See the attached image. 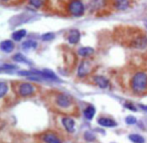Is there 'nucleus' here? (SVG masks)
Wrapping results in <instances>:
<instances>
[{"label":"nucleus","instance_id":"16","mask_svg":"<svg viewBox=\"0 0 147 143\" xmlns=\"http://www.w3.org/2000/svg\"><path fill=\"white\" fill-rule=\"evenodd\" d=\"M116 7L119 10H125L129 7V0H116Z\"/></svg>","mask_w":147,"mask_h":143},{"label":"nucleus","instance_id":"7","mask_svg":"<svg viewBox=\"0 0 147 143\" xmlns=\"http://www.w3.org/2000/svg\"><path fill=\"white\" fill-rule=\"evenodd\" d=\"M63 124L65 128L67 129V131H69V132L75 131V120L73 118H69V117L63 118Z\"/></svg>","mask_w":147,"mask_h":143},{"label":"nucleus","instance_id":"8","mask_svg":"<svg viewBox=\"0 0 147 143\" xmlns=\"http://www.w3.org/2000/svg\"><path fill=\"white\" fill-rule=\"evenodd\" d=\"M94 81L95 83H96L97 85H98L100 88H107V87L109 86V81L108 79L106 78V77L104 76H101V75H99V76H95L94 77Z\"/></svg>","mask_w":147,"mask_h":143},{"label":"nucleus","instance_id":"15","mask_svg":"<svg viewBox=\"0 0 147 143\" xmlns=\"http://www.w3.org/2000/svg\"><path fill=\"white\" fill-rule=\"evenodd\" d=\"M26 30L25 29H20V30L15 31L14 33L12 34V38L14 39L15 41H20L23 37L26 36Z\"/></svg>","mask_w":147,"mask_h":143},{"label":"nucleus","instance_id":"10","mask_svg":"<svg viewBox=\"0 0 147 143\" xmlns=\"http://www.w3.org/2000/svg\"><path fill=\"white\" fill-rule=\"evenodd\" d=\"M43 141L45 143H63L61 140L53 133H47L43 136Z\"/></svg>","mask_w":147,"mask_h":143},{"label":"nucleus","instance_id":"3","mask_svg":"<svg viewBox=\"0 0 147 143\" xmlns=\"http://www.w3.org/2000/svg\"><path fill=\"white\" fill-rule=\"evenodd\" d=\"M35 91V87L33 86L30 83H21L18 86V94L22 97H27L30 96L34 93Z\"/></svg>","mask_w":147,"mask_h":143},{"label":"nucleus","instance_id":"17","mask_svg":"<svg viewBox=\"0 0 147 143\" xmlns=\"http://www.w3.org/2000/svg\"><path fill=\"white\" fill-rule=\"evenodd\" d=\"M129 139H130L133 143H144L145 142V139L139 134H130L129 135Z\"/></svg>","mask_w":147,"mask_h":143},{"label":"nucleus","instance_id":"12","mask_svg":"<svg viewBox=\"0 0 147 143\" xmlns=\"http://www.w3.org/2000/svg\"><path fill=\"white\" fill-rule=\"evenodd\" d=\"M42 73H43V76L47 78V80H53V81H61L59 78L51 70H49V69H45L42 70Z\"/></svg>","mask_w":147,"mask_h":143},{"label":"nucleus","instance_id":"14","mask_svg":"<svg viewBox=\"0 0 147 143\" xmlns=\"http://www.w3.org/2000/svg\"><path fill=\"white\" fill-rule=\"evenodd\" d=\"M95 112H96V109H95V107L92 106V105H90V106H88L84 110V115H85V117H86L87 119L91 120V119H93V117H94Z\"/></svg>","mask_w":147,"mask_h":143},{"label":"nucleus","instance_id":"28","mask_svg":"<svg viewBox=\"0 0 147 143\" xmlns=\"http://www.w3.org/2000/svg\"><path fill=\"white\" fill-rule=\"evenodd\" d=\"M2 1H3V2H5V1H8V0H2Z\"/></svg>","mask_w":147,"mask_h":143},{"label":"nucleus","instance_id":"23","mask_svg":"<svg viewBox=\"0 0 147 143\" xmlns=\"http://www.w3.org/2000/svg\"><path fill=\"white\" fill-rule=\"evenodd\" d=\"M30 4H32V6H34L35 8H39L42 5V0H29Z\"/></svg>","mask_w":147,"mask_h":143},{"label":"nucleus","instance_id":"21","mask_svg":"<svg viewBox=\"0 0 147 143\" xmlns=\"http://www.w3.org/2000/svg\"><path fill=\"white\" fill-rule=\"evenodd\" d=\"M55 38V33L53 32H49V33H45L41 36V39L43 41H49V40H53Z\"/></svg>","mask_w":147,"mask_h":143},{"label":"nucleus","instance_id":"20","mask_svg":"<svg viewBox=\"0 0 147 143\" xmlns=\"http://www.w3.org/2000/svg\"><path fill=\"white\" fill-rule=\"evenodd\" d=\"M8 91V86H7V84L5 82H0V96L3 97L5 94H6V92Z\"/></svg>","mask_w":147,"mask_h":143},{"label":"nucleus","instance_id":"6","mask_svg":"<svg viewBox=\"0 0 147 143\" xmlns=\"http://www.w3.org/2000/svg\"><path fill=\"white\" fill-rule=\"evenodd\" d=\"M80 38H81L80 31L76 30V29L71 30L69 33V35H67V40H69V42L71 44H77L79 42V40H80Z\"/></svg>","mask_w":147,"mask_h":143},{"label":"nucleus","instance_id":"27","mask_svg":"<svg viewBox=\"0 0 147 143\" xmlns=\"http://www.w3.org/2000/svg\"><path fill=\"white\" fill-rule=\"evenodd\" d=\"M144 24H145V26H146V28H147V19H146V20H145Z\"/></svg>","mask_w":147,"mask_h":143},{"label":"nucleus","instance_id":"22","mask_svg":"<svg viewBox=\"0 0 147 143\" xmlns=\"http://www.w3.org/2000/svg\"><path fill=\"white\" fill-rule=\"evenodd\" d=\"M84 137L87 141H94L95 140V135L93 133L89 132V131H86L84 134Z\"/></svg>","mask_w":147,"mask_h":143},{"label":"nucleus","instance_id":"4","mask_svg":"<svg viewBox=\"0 0 147 143\" xmlns=\"http://www.w3.org/2000/svg\"><path fill=\"white\" fill-rule=\"evenodd\" d=\"M57 104L61 108L67 109L71 105V100L67 95L65 94H59L57 97Z\"/></svg>","mask_w":147,"mask_h":143},{"label":"nucleus","instance_id":"26","mask_svg":"<svg viewBox=\"0 0 147 143\" xmlns=\"http://www.w3.org/2000/svg\"><path fill=\"white\" fill-rule=\"evenodd\" d=\"M139 107H140L141 109H142V110H144V111H147V106H145V105H139Z\"/></svg>","mask_w":147,"mask_h":143},{"label":"nucleus","instance_id":"9","mask_svg":"<svg viewBox=\"0 0 147 143\" xmlns=\"http://www.w3.org/2000/svg\"><path fill=\"white\" fill-rule=\"evenodd\" d=\"M1 50L6 53H10L14 50V44L11 40H4L1 42Z\"/></svg>","mask_w":147,"mask_h":143},{"label":"nucleus","instance_id":"24","mask_svg":"<svg viewBox=\"0 0 147 143\" xmlns=\"http://www.w3.org/2000/svg\"><path fill=\"white\" fill-rule=\"evenodd\" d=\"M125 122L129 125H132V124H135V123L137 122V120L134 116H127L126 119H125Z\"/></svg>","mask_w":147,"mask_h":143},{"label":"nucleus","instance_id":"13","mask_svg":"<svg viewBox=\"0 0 147 143\" xmlns=\"http://www.w3.org/2000/svg\"><path fill=\"white\" fill-rule=\"evenodd\" d=\"M79 55L83 57H87V56H90L94 53V49L92 47H82V48L79 49L78 51Z\"/></svg>","mask_w":147,"mask_h":143},{"label":"nucleus","instance_id":"19","mask_svg":"<svg viewBox=\"0 0 147 143\" xmlns=\"http://www.w3.org/2000/svg\"><path fill=\"white\" fill-rule=\"evenodd\" d=\"M12 59L14 61H16V62H25V63H27V64H30V62H29V61L27 60V59L25 58L22 54H20V53H17V54H15L14 56L12 57Z\"/></svg>","mask_w":147,"mask_h":143},{"label":"nucleus","instance_id":"11","mask_svg":"<svg viewBox=\"0 0 147 143\" xmlns=\"http://www.w3.org/2000/svg\"><path fill=\"white\" fill-rule=\"evenodd\" d=\"M98 123L103 127H114L117 125V123L110 118H100L98 120Z\"/></svg>","mask_w":147,"mask_h":143},{"label":"nucleus","instance_id":"18","mask_svg":"<svg viewBox=\"0 0 147 143\" xmlns=\"http://www.w3.org/2000/svg\"><path fill=\"white\" fill-rule=\"evenodd\" d=\"M37 46L36 41L34 40H26L22 43V47L23 49H31V48H35Z\"/></svg>","mask_w":147,"mask_h":143},{"label":"nucleus","instance_id":"1","mask_svg":"<svg viewBox=\"0 0 147 143\" xmlns=\"http://www.w3.org/2000/svg\"><path fill=\"white\" fill-rule=\"evenodd\" d=\"M131 88L134 93H142L147 89V74L145 72H137L131 80Z\"/></svg>","mask_w":147,"mask_h":143},{"label":"nucleus","instance_id":"2","mask_svg":"<svg viewBox=\"0 0 147 143\" xmlns=\"http://www.w3.org/2000/svg\"><path fill=\"white\" fill-rule=\"evenodd\" d=\"M67 10L74 16H81L85 12V6L80 0H71L67 5Z\"/></svg>","mask_w":147,"mask_h":143},{"label":"nucleus","instance_id":"25","mask_svg":"<svg viewBox=\"0 0 147 143\" xmlns=\"http://www.w3.org/2000/svg\"><path fill=\"white\" fill-rule=\"evenodd\" d=\"M17 67L16 66H12V65H6V64H3L2 66H1V70L4 71L5 69H7V70H14V69H16Z\"/></svg>","mask_w":147,"mask_h":143},{"label":"nucleus","instance_id":"5","mask_svg":"<svg viewBox=\"0 0 147 143\" xmlns=\"http://www.w3.org/2000/svg\"><path fill=\"white\" fill-rule=\"evenodd\" d=\"M90 72V63L88 61H82L78 69V76L85 77Z\"/></svg>","mask_w":147,"mask_h":143}]
</instances>
